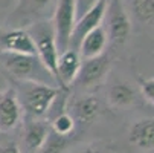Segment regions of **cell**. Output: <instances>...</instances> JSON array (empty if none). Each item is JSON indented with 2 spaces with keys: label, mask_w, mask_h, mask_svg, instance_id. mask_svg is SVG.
Returning a JSON list of instances; mask_svg holds the SVG:
<instances>
[{
  "label": "cell",
  "mask_w": 154,
  "mask_h": 153,
  "mask_svg": "<svg viewBox=\"0 0 154 153\" xmlns=\"http://www.w3.org/2000/svg\"><path fill=\"white\" fill-rule=\"evenodd\" d=\"M51 135V127L41 120H34L26 124L25 129V142L31 150H38L45 147Z\"/></svg>",
  "instance_id": "5bb4252c"
},
{
  "label": "cell",
  "mask_w": 154,
  "mask_h": 153,
  "mask_svg": "<svg viewBox=\"0 0 154 153\" xmlns=\"http://www.w3.org/2000/svg\"><path fill=\"white\" fill-rule=\"evenodd\" d=\"M101 112V103L93 95H84L73 100L70 106V115L75 123L79 124H92Z\"/></svg>",
  "instance_id": "7c38bea8"
},
{
  "label": "cell",
  "mask_w": 154,
  "mask_h": 153,
  "mask_svg": "<svg viewBox=\"0 0 154 153\" xmlns=\"http://www.w3.org/2000/svg\"><path fill=\"white\" fill-rule=\"evenodd\" d=\"M81 153H102L101 150H96V148H92V147H87L85 150H82Z\"/></svg>",
  "instance_id": "7402d4cb"
},
{
  "label": "cell",
  "mask_w": 154,
  "mask_h": 153,
  "mask_svg": "<svg viewBox=\"0 0 154 153\" xmlns=\"http://www.w3.org/2000/svg\"><path fill=\"white\" fill-rule=\"evenodd\" d=\"M0 153H21V150L15 142H8L0 145Z\"/></svg>",
  "instance_id": "ffe728a7"
},
{
  "label": "cell",
  "mask_w": 154,
  "mask_h": 153,
  "mask_svg": "<svg viewBox=\"0 0 154 153\" xmlns=\"http://www.w3.org/2000/svg\"><path fill=\"white\" fill-rule=\"evenodd\" d=\"M108 103L115 107H127L133 104L136 100V94L125 83H115L107 92Z\"/></svg>",
  "instance_id": "9a60e30c"
},
{
  "label": "cell",
  "mask_w": 154,
  "mask_h": 153,
  "mask_svg": "<svg viewBox=\"0 0 154 153\" xmlns=\"http://www.w3.org/2000/svg\"><path fill=\"white\" fill-rule=\"evenodd\" d=\"M52 0H31V3L35 6V8H46Z\"/></svg>",
  "instance_id": "44dd1931"
},
{
  "label": "cell",
  "mask_w": 154,
  "mask_h": 153,
  "mask_svg": "<svg viewBox=\"0 0 154 153\" xmlns=\"http://www.w3.org/2000/svg\"><path fill=\"white\" fill-rule=\"evenodd\" d=\"M104 18L108 25L105 29L108 38L115 43H125L131 34V21L122 0H107Z\"/></svg>",
  "instance_id": "5b68a950"
},
{
  "label": "cell",
  "mask_w": 154,
  "mask_h": 153,
  "mask_svg": "<svg viewBox=\"0 0 154 153\" xmlns=\"http://www.w3.org/2000/svg\"><path fill=\"white\" fill-rule=\"evenodd\" d=\"M75 124L76 123H75V120L72 118V115L69 112H61L51 123V130L55 135H58L61 138H66V136H69V135L73 133Z\"/></svg>",
  "instance_id": "2e32d148"
},
{
  "label": "cell",
  "mask_w": 154,
  "mask_h": 153,
  "mask_svg": "<svg viewBox=\"0 0 154 153\" xmlns=\"http://www.w3.org/2000/svg\"><path fill=\"white\" fill-rule=\"evenodd\" d=\"M128 141L137 148L152 150L154 148V116L137 120L128 130Z\"/></svg>",
  "instance_id": "8fae6325"
},
{
  "label": "cell",
  "mask_w": 154,
  "mask_h": 153,
  "mask_svg": "<svg viewBox=\"0 0 154 153\" xmlns=\"http://www.w3.org/2000/svg\"><path fill=\"white\" fill-rule=\"evenodd\" d=\"M140 91L143 94V97L154 103V78H146V80H142L140 81Z\"/></svg>",
  "instance_id": "d6986e66"
},
{
  "label": "cell",
  "mask_w": 154,
  "mask_h": 153,
  "mask_svg": "<svg viewBox=\"0 0 154 153\" xmlns=\"http://www.w3.org/2000/svg\"><path fill=\"white\" fill-rule=\"evenodd\" d=\"M105 6H107V0H99L89 12L84 14L79 20L75 21V28L72 32L69 49L78 52L79 43L82 41V38L89 32H92L93 29H96L98 26H102L104 15H105Z\"/></svg>",
  "instance_id": "8992f818"
},
{
  "label": "cell",
  "mask_w": 154,
  "mask_h": 153,
  "mask_svg": "<svg viewBox=\"0 0 154 153\" xmlns=\"http://www.w3.org/2000/svg\"><path fill=\"white\" fill-rule=\"evenodd\" d=\"M81 57L76 51L67 49L60 54L57 64V86L61 91H69V86L76 80L81 69Z\"/></svg>",
  "instance_id": "ba28073f"
},
{
  "label": "cell",
  "mask_w": 154,
  "mask_h": 153,
  "mask_svg": "<svg viewBox=\"0 0 154 153\" xmlns=\"http://www.w3.org/2000/svg\"><path fill=\"white\" fill-rule=\"evenodd\" d=\"M0 64L17 81H37L57 86L54 77L43 66L37 55H25L0 51Z\"/></svg>",
  "instance_id": "7a4b0ae2"
},
{
  "label": "cell",
  "mask_w": 154,
  "mask_h": 153,
  "mask_svg": "<svg viewBox=\"0 0 154 153\" xmlns=\"http://www.w3.org/2000/svg\"><path fill=\"white\" fill-rule=\"evenodd\" d=\"M0 51L25 55H37L31 34L25 29L0 31Z\"/></svg>",
  "instance_id": "52a82bcc"
},
{
  "label": "cell",
  "mask_w": 154,
  "mask_h": 153,
  "mask_svg": "<svg viewBox=\"0 0 154 153\" xmlns=\"http://www.w3.org/2000/svg\"><path fill=\"white\" fill-rule=\"evenodd\" d=\"M75 21H76V18H75L73 0H58L57 9L54 14V20H52L58 54H63L69 49L72 32L75 28Z\"/></svg>",
  "instance_id": "277c9868"
},
{
  "label": "cell",
  "mask_w": 154,
  "mask_h": 153,
  "mask_svg": "<svg viewBox=\"0 0 154 153\" xmlns=\"http://www.w3.org/2000/svg\"><path fill=\"white\" fill-rule=\"evenodd\" d=\"M110 63H112V60L107 54H102L96 58L84 60L81 63V69L76 78L84 86H93L105 77V74L110 69Z\"/></svg>",
  "instance_id": "30bf717a"
},
{
  "label": "cell",
  "mask_w": 154,
  "mask_h": 153,
  "mask_svg": "<svg viewBox=\"0 0 154 153\" xmlns=\"http://www.w3.org/2000/svg\"><path fill=\"white\" fill-rule=\"evenodd\" d=\"M107 43H108V35H107L105 28L98 26L96 29L87 34L82 38V41L79 43L78 54H79L81 60H90V58H96V57L102 55Z\"/></svg>",
  "instance_id": "4fadbf2b"
},
{
  "label": "cell",
  "mask_w": 154,
  "mask_h": 153,
  "mask_svg": "<svg viewBox=\"0 0 154 153\" xmlns=\"http://www.w3.org/2000/svg\"><path fill=\"white\" fill-rule=\"evenodd\" d=\"M21 120V107L14 87L0 92V130L9 132Z\"/></svg>",
  "instance_id": "9c48e42d"
},
{
  "label": "cell",
  "mask_w": 154,
  "mask_h": 153,
  "mask_svg": "<svg viewBox=\"0 0 154 153\" xmlns=\"http://www.w3.org/2000/svg\"><path fill=\"white\" fill-rule=\"evenodd\" d=\"M34 40V45L37 49V57L41 61L49 74L54 77L57 83V64H58V49L55 43V34L52 21H41V23L34 25L28 31Z\"/></svg>",
  "instance_id": "3957f363"
},
{
  "label": "cell",
  "mask_w": 154,
  "mask_h": 153,
  "mask_svg": "<svg viewBox=\"0 0 154 153\" xmlns=\"http://www.w3.org/2000/svg\"><path fill=\"white\" fill-rule=\"evenodd\" d=\"M133 11L143 23H154V0H133Z\"/></svg>",
  "instance_id": "e0dca14e"
},
{
  "label": "cell",
  "mask_w": 154,
  "mask_h": 153,
  "mask_svg": "<svg viewBox=\"0 0 154 153\" xmlns=\"http://www.w3.org/2000/svg\"><path fill=\"white\" fill-rule=\"evenodd\" d=\"M99 0H73V6H75V18L79 20L84 14L89 12Z\"/></svg>",
  "instance_id": "ac0fdd59"
},
{
  "label": "cell",
  "mask_w": 154,
  "mask_h": 153,
  "mask_svg": "<svg viewBox=\"0 0 154 153\" xmlns=\"http://www.w3.org/2000/svg\"><path fill=\"white\" fill-rule=\"evenodd\" d=\"M17 86L15 94L20 107L34 120L45 116L61 92L58 86L37 81H17Z\"/></svg>",
  "instance_id": "6da1fadb"
}]
</instances>
